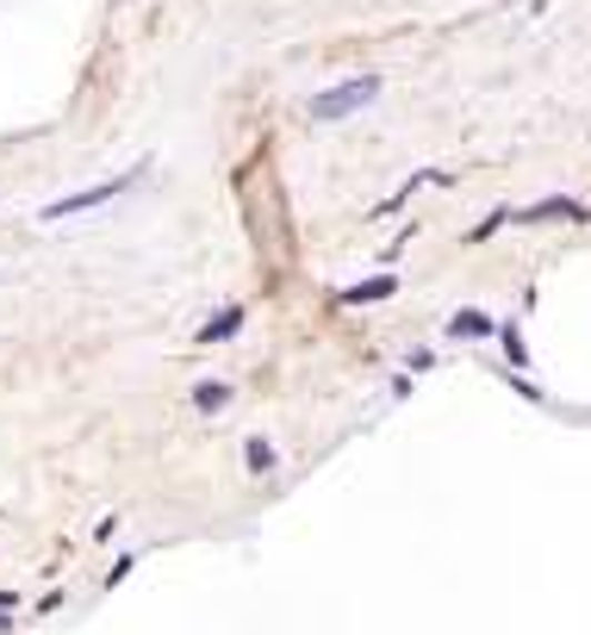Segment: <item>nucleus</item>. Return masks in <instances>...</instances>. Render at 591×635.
Returning <instances> with one entry per match:
<instances>
[{
  "label": "nucleus",
  "instance_id": "423d86ee",
  "mask_svg": "<svg viewBox=\"0 0 591 635\" xmlns=\"http://www.w3.org/2000/svg\"><path fill=\"white\" fill-rule=\"evenodd\" d=\"M231 386H224V381H200V386H193V412H200V417H212V412H224V405H231Z\"/></svg>",
  "mask_w": 591,
  "mask_h": 635
},
{
  "label": "nucleus",
  "instance_id": "6e6552de",
  "mask_svg": "<svg viewBox=\"0 0 591 635\" xmlns=\"http://www.w3.org/2000/svg\"><path fill=\"white\" fill-rule=\"evenodd\" d=\"M517 219H585V206H579V200H535V206L517 212Z\"/></svg>",
  "mask_w": 591,
  "mask_h": 635
},
{
  "label": "nucleus",
  "instance_id": "39448f33",
  "mask_svg": "<svg viewBox=\"0 0 591 635\" xmlns=\"http://www.w3.org/2000/svg\"><path fill=\"white\" fill-rule=\"evenodd\" d=\"M498 324H492V312H480V305H461V312L449 318V336L454 343H480V336H492Z\"/></svg>",
  "mask_w": 591,
  "mask_h": 635
},
{
  "label": "nucleus",
  "instance_id": "f257e3e1",
  "mask_svg": "<svg viewBox=\"0 0 591 635\" xmlns=\"http://www.w3.org/2000/svg\"><path fill=\"white\" fill-rule=\"evenodd\" d=\"M373 100H380V75H355V81L324 88V94L311 100V119H349V112L373 107Z\"/></svg>",
  "mask_w": 591,
  "mask_h": 635
},
{
  "label": "nucleus",
  "instance_id": "f03ea898",
  "mask_svg": "<svg viewBox=\"0 0 591 635\" xmlns=\"http://www.w3.org/2000/svg\"><path fill=\"white\" fill-rule=\"evenodd\" d=\"M131 181H138V169H131V175H112V181H100V188L62 193V200H50V206L38 212V219H44V224H57V219H76V212H93V206H107V200H119V193L131 188Z\"/></svg>",
  "mask_w": 591,
  "mask_h": 635
},
{
  "label": "nucleus",
  "instance_id": "9d476101",
  "mask_svg": "<svg viewBox=\"0 0 591 635\" xmlns=\"http://www.w3.org/2000/svg\"><path fill=\"white\" fill-rule=\"evenodd\" d=\"M13 611H19V598H13V592H0V629L13 623Z\"/></svg>",
  "mask_w": 591,
  "mask_h": 635
},
{
  "label": "nucleus",
  "instance_id": "1a4fd4ad",
  "mask_svg": "<svg viewBox=\"0 0 591 635\" xmlns=\"http://www.w3.org/2000/svg\"><path fill=\"white\" fill-rule=\"evenodd\" d=\"M430 181H435V169H423V175H411V181H404L399 193H392V200H380V206H373V219H392V212H399V206H404V200H411V193H418V188H430Z\"/></svg>",
  "mask_w": 591,
  "mask_h": 635
},
{
  "label": "nucleus",
  "instance_id": "0eeeda50",
  "mask_svg": "<svg viewBox=\"0 0 591 635\" xmlns=\"http://www.w3.org/2000/svg\"><path fill=\"white\" fill-rule=\"evenodd\" d=\"M274 443H268V436H249V443H243V467H249V474H256V480H262V474H274Z\"/></svg>",
  "mask_w": 591,
  "mask_h": 635
},
{
  "label": "nucleus",
  "instance_id": "7ed1b4c3",
  "mask_svg": "<svg viewBox=\"0 0 591 635\" xmlns=\"http://www.w3.org/2000/svg\"><path fill=\"white\" fill-rule=\"evenodd\" d=\"M392 293H399V281H392V274H373V281L337 286V293H330V305H337V312H355V305H380V300H392Z\"/></svg>",
  "mask_w": 591,
  "mask_h": 635
},
{
  "label": "nucleus",
  "instance_id": "20e7f679",
  "mask_svg": "<svg viewBox=\"0 0 591 635\" xmlns=\"http://www.w3.org/2000/svg\"><path fill=\"white\" fill-rule=\"evenodd\" d=\"M243 324H249V312H243V305H218V312L200 324V336H193V343H206V350H212V343H231V336L243 331Z\"/></svg>",
  "mask_w": 591,
  "mask_h": 635
}]
</instances>
